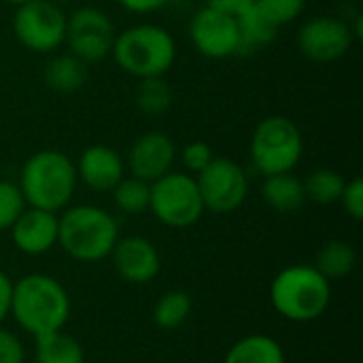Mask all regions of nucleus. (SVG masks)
I'll list each match as a JSON object with an SVG mask.
<instances>
[{"instance_id": "f257e3e1", "label": "nucleus", "mask_w": 363, "mask_h": 363, "mask_svg": "<svg viewBox=\"0 0 363 363\" xmlns=\"http://www.w3.org/2000/svg\"><path fill=\"white\" fill-rule=\"evenodd\" d=\"M9 315L23 332L38 338L64 330L70 319V298L57 279L32 272L13 283Z\"/></svg>"}, {"instance_id": "f03ea898", "label": "nucleus", "mask_w": 363, "mask_h": 363, "mask_svg": "<svg viewBox=\"0 0 363 363\" xmlns=\"http://www.w3.org/2000/svg\"><path fill=\"white\" fill-rule=\"evenodd\" d=\"M17 185L28 206L62 213L79 185L77 166L64 151L43 149L23 162Z\"/></svg>"}, {"instance_id": "7ed1b4c3", "label": "nucleus", "mask_w": 363, "mask_h": 363, "mask_svg": "<svg viewBox=\"0 0 363 363\" xmlns=\"http://www.w3.org/2000/svg\"><path fill=\"white\" fill-rule=\"evenodd\" d=\"M117 240L119 223L100 206H66L57 217V245L77 262L94 264L106 259Z\"/></svg>"}, {"instance_id": "20e7f679", "label": "nucleus", "mask_w": 363, "mask_h": 363, "mask_svg": "<svg viewBox=\"0 0 363 363\" xmlns=\"http://www.w3.org/2000/svg\"><path fill=\"white\" fill-rule=\"evenodd\" d=\"M332 302V283L308 264L283 268L270 283V304L287 321L311 323L325 315Z\"/></svg>"}, {"instance_id": "39448f33", "label": "nucleus", "mask_w": 363, "mask_h": 363, "mask_svg": "<svg viewBox=\"0 0 363 363\" xmlns=\"http://www.w3.org/2000/svg\"><path fill=\"white\" fill-rule=\"evenodd\" d=\"M111 55L134 79L166 77L177 60V43L164 26L134 23L115 34Z\"/></svg>"}, {"instance_id": "423d86ee", "label": "nucleus", "mask_w": 363, "mask_h": 363, "mask_svg": "<svg viewBox=\"0 0 363 363\" xmlns=\"http://www.w3.org/2000/svg\"><path fill=\"white\" fill-rule=\"evenodd\" d=\"M251 164L262 177L294 172L304 155L300 128L283 115L262 119L251 136Z\"/></svg>"}, {"instance_id": "0eeeda50", "label": "nucleus", "mask_w": 363, "mask_h": 363, "mask_svg": "<svg viewBox=\"0 0 363 363\" xmlns=\"http://www.w3.org/2000/svg\"><path fill=\"white\" fill-rule=\"evenodd\" d=\"M149 211L160 223L174 230H185L198 223L204 215V202L196 177L189 172L170 170L157 181H153Z\"/></svg>"}, {"instance_id": "6e6552de", "label": "nucleus", "mask_w": 363, "mask_h": 363, "mask_svg": "<svg viewBox=\"0 0 363 363\" xmlns=\"http://www.w3.org/2000/svg\"><path fill=\"white\" fill-rule=\"evenodd\" d=\"M13 34L32 53H53L64 45L66 13L49 0H32L15 6Z\"/></svg>"}, {"instance_id": "1a4fd4ad", "label": "nucleus", "mask_w": 363, "mask_h": 363, "mask_svg": "<svg viewBox=\"0 0 363 363\" xmlns=\"http://www.w3.org/2000/svg\"><path fill=\"white\" fill-rule=\"evenodd\" d=\"M196 183L204 202V211L228 215L238 211L249 196V179L245 168L228 157H213V162L196 174Z\"/></svg>"}, {"instance_id": "9d476101", "label": "nucleus", "mask_w": 363, "mask_h": 363, "mask_svg": "<svg viewBox=\"0 0 363 363\" xmlns=\"http://www.w3.org/2000/svg\"><path fill=\"white\" fill-rule=\"evenodd\" d=\"M115 26L111 17L96 6H79L66 15L64 45L85 64L102 62L111 55L115 43Z\"/></svg>"}, {"instance_id": "9b49d317", "label": "nucleus", "mask_w": 363, "mask_h": 363, "mask_svg": "<svg viewBox=\"0 0 363 363\" xmlns=\"http://www.w3.org/2000/svg\"><path fill=\"white\" fill-rule=\"evenodd\" d=\"M355 43L351 23L332 17V15H317L304 21L298 30V49L311 62L328 64L345 57Z\"/></svg>"}, {"instance_id": "f8f14e48", "label": "nucleus", "mask_w": 363, "mask_h": 363, "mask_svg": "<svg viewBox=\"0 0 363 363\" xmlns=\"http://www.w3.org/2000/svg\"><path fill=\"white\" fill-rule=\"evenodd\" d=\"M189 38L196 51L208 60L238 55L240 38L236 15L204 4L189 21Z\"/></svg>"}, {"instance_id": "ddd939ff", "label": "nucleus", "mask_w": 363, "mask_h": 363, "mask_svg": "<svg viewBox=\"0 0 363 363\" xmlns=\"http://www.w3.org/2000/svg\"><path fill=\"white\" fill-rule=\"evenodd\" d=\"M177 162V145L174 140L160 130H151L140 134L128 151L125 168L130 177H136L145 183H153L166 172L172 170Z\"/></svg>"}, {"instance_id": "4468645a", "label": "nucleus", "mask_w": 363, "mask_h": 363, "mask_svg": "<svg viewBox=\"0 0 363 363\" xmlns=\"http://www.w3.org/2000/svg\"><path fill=\"white\" fill-rule=\"evenodd\" d=\"M113 266L121 281L130 285H147L151 283L162 268L160 253L155 245L143 236H125L119 238L111 251Z\"/></svg>"}, {"instance_id": "2eb2a0df", "label": "nucleus", "mask_w": 363, "mask_h": 363, "mask_svg": "<svg viewBox=\"0 0 363 363\" xmlns=\"http://www.w3.org/2000/svg\"><path fill=\"white\" fill-rule=\"evenodd\" d=\"M74 166L79 181L96 194L113 191L115 185L125 177L123 155L108 145H89L79 155Z\"/></svg>"}, {"instance_id": "dca6fc26", "label": "nucleus", "mask_w": 363, "mask_h": 363, "mask_svg": "<svg viewBox=\"0 0 363 363\" xmlns=\"http://www.w3.org/2000/svg\"><path fill=\"white\" fill-rule=\"evenodd\" d=\"M9 232L23 255H45L57 245V213L26 206Z\"/></svg>"}, {"instance_id": "f3484780", "label": "nucleus", "mask_w": 363, "mask_h": 363, "mask_svg": "<svg viewBox=\"0 0 363 363\" xmlns=\"http://www.w3.org/2000/svg\"><path fill=\"white\" fill-rule=\"evenodd\" d=\"M89 70L83 60L68 53H55L43 70V79L49 89L57 94H74L87 83Z\"/></svg>"}, {"instance_id": "a211bd4d", "label": "nucleus", "mask_w": 363, "mask_h": 363, "mask_svg": "<svg viewBox=\"0 0 363 363\" xmlns=\"http://www.w3.org/2000/svg\"><path fill=\"white\" fill-rule=\"evenodd\" d=\"M262 196L272 211L285 215L300 211L306 202L304 183L294 172H279V174L264 177Z\"/></svg>"}, {"instance_id": "6ab92c4d", "label": "nucleus", "mask_w": 363, "mask_h": 363, "mask_svg": "<svg viewBox=\"0 0 363 363\" xmlns=\"http://www.w3.org/2000/svg\"><path fill=\"white\" fill-rule=\"evenodd\" d=\"M236 23H238V38H240L238 55L253 53L257 49L272 45L279 34V28L255 4L240 11L236 15Z\"/></svg>"}, {"instance_id": "aec40b11", "label": "nucleus", "mask_w": 363, "mask_h": 363, "mask_svg": "<svg viewBox=\"0 0 363 363\" xmlns=\"http://www.w3.org/2000/svg\"><path fill=\"white\" fill-rule=\"evenodd\" d=\"M223 363H285V351L272 336L249 334L232 345Z\"/></svg>"}, {"instance_id": "412c9836", "label": "nucleus", "mask_w": 363, "mask_h": 363, "mask_svg": "<svg viewBox=\"0 0 363 363\" xmlns=\"http://www.w3.org/2000/svg\"><path fill=\"white\" fill-rule=\"evenodd\" d=\"M34 357L36 363H85L81 342L62 330L34 338Z\"/></svg>"}, {"instance_id": "4be33fe9", "label": "nucleus", "mask_w": 363, "mask_h": 363, "mask_svg": "<svg viewBox=\"0 0 363 363\" xmlns=\"http://www.w3.org/2000/svg\"><path fill=\"white\" fill-rule=\"evenodd\" d=\"M357 266V253L355 249L345 240H330L321 247L317 253L315 268L332 283L338 279L349 277Z\"/></svg>"}, {"instance_id": "5701e85b", "label": "nucleus", "mask_w": 363, "mask_h": 363, "mask_svg": "<svg viewBox=\"0 0 363 363\" xmlns=\"http://www.w3.org/2000/svg\"><path fill=\"white\" fill-rule=\"evenodd\" d=\"M172 87L166 81V77H147L138 79L136 91H134V102L140 113L145 115H164L170 104H172Z\"/></svg>"}, {"instance_id": "b1692460", "label": "nucleus", "mask_w": 363, "mask_h": 363, "mask_svg": "<svg viewBox=\"0 0 363 363\" xmlns=\"http://www.w3.org/2000/svg\"><path fill=\"white\" fill-rule=\"evenodd\" d=\"M304 194L306 200L319 204V206H328L334 202H340V196L345 191L347 179L330 168H317L315 172H311L304 181Z\"/></svg>"}, {"instance_id": "393cba45", "label": "nucleus", "mask_w": 363, "mask_h": 363, "mask_svg": "<svg viewBox=\"0 0 363 363\" xmlns=\"http://www.w3.org/2000/svg\"><path fill=\"white\" fill-rule=\"evenodd\" d=\"M191 306L194 304L187 291H166L153 306V323L162 330H177L189 319Z\"/></svg>"}, {"instance_id": "a878e982", "label": "nucleus", "mask_w": 363, "mask_h": 363, "mask_svg": "<svg viewBox=\"0 0 363 363\" xmlns=\"http://www.w3.org/2000/svg\"><path fill=\"white\" fill-rule=\"evenodd\" d=\"M111 194H113L115 206L125 215H140L149 211L151 183H145L136 177H123Z\"/></svg>"}, {"instance_id": "bb28decb", "label": "nucleus", "mask_w": 363, "mask_h": 363, "mask_svg": "<svg viewBox=\"0 0 363 363\" xmlns=\"http://www.w3.org/2000/svg\"><path fill=\"white\" fill-rule=\"evenodd\" d=\"M26 200L21 196V189L13 181L0 179V232L11 230V225L17 221V217L26 208Z\"/></svg>"}, {"instance_id": "cd10ccee", "label": "nucleus", "mask_w": 363, "mask_h": 363, "mask_svg": "<svg viewBox=\"0 0 363 363\" xmlns=\"http://www.w3.org/2000/svg\"><path fill=\"white\" fill-rule=\"evenodd\" d=\"M253 4L277 28H283V26L296 21L306 9V0H253Z\"/></svg>"}, {"instance_id": "c85d7f7f", "label": "nucleus", "mask_w": 363, "mask_h": 363, "mask_svg": "<svg viewBox=\"0 0 363 363\" xmlns=\"http://www.w3.org/2000/svg\"><path fill=\"white\" fill-rule=\"evenodd\" d=\"M179 155H181V164H183L185 172H189L194 177L200 174L213 162V157H215L213 147L208 143H204V140H191V143H187L181 149Z\"/></svg>"}, {"instance_id": "c756f323", "label": "nucleus", "mask_w": 363, "mask_h": 363, "mask_svg": "<svg viewBox=\"0 0 363 363\" xmlns=\"http://www.w3.org/2000/svg\"><path fill=\"white\" fill-rule=\"evenodd\" d=\"M340 202L347 211L349 217H353L355 221H362L363 219V181L357 179H351L347 181L345 185V191L340 196Z\"/></svg>"}, {"instance_id": "7c9ffc66", "label": "nucleus", "mask_w": 363, "mask_h": 363, "mask_svg": "<svg viewBox=\"0 0 363 363\" xmlns=\"http://www.w3.org/2000/svg\"><path fill=\"white\" fill-rule=\"evenodd\" d=\"M26 351L21 340L0 325V363H23Z\"/></svg>"}, {"instance_id": "2f4dec72", "label": "nucleus", "mask_w": 363, "mask_h": 363, "mask_svg": "<svg viewBox=\"0 0 363 363\" xmlns=\"http://www.w3.org/2000/svg\"><path fill=\"white\" fill-rule=\"evenodd\" d=\"M128 13L134 15H149V13H157L164 6H168L172 0H117Z\"/></svg>"}, {"instance_id": "473e14b6", "label": "nucleus", "mask_w": 363, "mask_h": 363, "mask_svg": "<svg viewBox=\"0 0 363 363\" xmlns=\"http://www.w3.org/2000/svg\"><path fill=\"white\" fill-rule=\"evenodd\" d=\"M11 294H13V281L9 279V274L0 270V325L11 313Z\"/></svg>"}, {"instance_id": "72a5a7b5", "label": "nucleus", "mask_w": 363, "mask_h": 363, "mask_svg": "<svg viewBox=\"0 0 363 363\" xmlns=\"http://www.w3.org/2000/svg\"><path fill=\"white\" fill-rule=\"evenodd\" d=\"M204 2H206V6H213V9L232 13V15H238L240 11H245L247 6L253 4V0H204Z\"/></svg>"}, {"instance_id": "f704fd0d", "label": "nucleus", "mask_w": 363, "mask_h": 363, "mask_svg": "<svg viewBox=\"0 0 363 363\" xmlns=\"http://www.w3.org/2000/svg\"><path fill=\"white\" fill-rule=\"evenodd\" d=\"M2 2H6V4H11V6H21V4H26V2H32V0H2Z\"/></svg>"}, {"instance_id": "c9c22d12", "label": "nucleus", "mask_w": 363, "mask_h": 363, "mask_svg": "<svg viewBox=\"0 0 363 363\" xmlns=\"http://www.w3.org/2000/svg\"><path fill=\"white\" fill-rule=\"evenodd\" d=\"M49 2H53V4H57V6H64V4H68V2H72V0H49Z\"/></svg>"}]
</instances>
